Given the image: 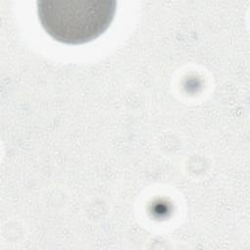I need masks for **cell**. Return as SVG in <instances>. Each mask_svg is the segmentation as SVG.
<instances>
[{
	"label": "cell",
	"instance_id": "cell-1",
	"mask_svg": "<svg viewBox=\"0 0 250 250\" xmlns=\"http://www.w3.org/2000/svg\"><path fill=\"white\" fill-rule=\"evenodd\" d=\"M115 12L114 0L37 1V15L44 30L67 45L97 39L109 27Z\"/></svg>",
	"mask_w": 250,
	"mask_h": 250
}]
</instances>
